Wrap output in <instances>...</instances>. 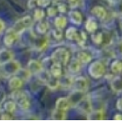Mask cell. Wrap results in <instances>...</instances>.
Returning a JSON list of instances; mask_svg holds the SVG:
<instances>
[{"mask_svg": "<svg viewBox=\"0 0 122 121\" xmlns=\"http://www.w3.org/2000/svg\"><path fill=\"white\" fill-rule=\"evenodd\" d=\"M66 115L64 110L57 109H56L51 115V119L54 120H66Z\"/></svg>", "mask_w": 122, "mask_h": 121, "instance_id": "44dd1931", "label": "cell"}, {"mask_svg": "<svg viewBox=\"0 0 122 121\" xmlns=\"http://www.w3.org/2000/svg\"><path fill=\"white\" fill-rule=\"evenodd\" d=\"M69 18L74 24L79 25L82 22V15L78 11H71L69 13Z\"/></svg>", "mask_w": 122, "mask_h": 121, "instance_id": "ac0fdd59", "label": "cell"}, {"mask_svg": "<svg viewBox=\"0 0 122 121\" xmlns=\"http://www.w3.org/2000/svg\"><path fill=\"white\" fill-rule=\"evenodd\" d=\"M69 52L66 48H60L52 53L51 59L54 63H58L61 65H66L69 61Z\"/></svg>", "mask_w": 122, "mask_h": 121, "instance_id": "6da1fadb", "label": "cell"}, {"mask_svg": "<svg viewBox=\"0 0 122 121\" xmlns=\"http://www.w3.org/2000/svg\"><path fill=\"white\" fill-rule=\"evenodd\" d=\"M47 29H48V23H47V22L42 21V20L39 21V23H37V33H39V34H43L47 32Z\"/></svg>", "mask_w": 122, "mask_h": 121, "instance_id": "4316f807", "label": "cell"}, {"mask_svg": "<svg viewBox=\"0 0 122 121\" xmlns=\"http://www.w3.org/2000/svg\"><path fill=\"white\" fill-rule=\"evenodd\" d=\"M77 106H80V109H81V111L85 112L86 114H89L90 112L92 111V103L91 100L88 98H85L80 102Z\"/></svg>", "mask_w": 122, "mask_h": 121, "instance_id": "7c38bea8", "label": "cell"}, {"mask_svg": "<svg viewBox=\"0 0 122 121\" xmlns=\"http://www.w3.org/2000/svg\"><path fill=\"white\" fill-rule=\"evenodd\" d=\"M12 98L13 101L23 110H27L30 108V102L27 97L23 92L21 91H14L12 94Z\"/></svg>", "mask_w": 122, "mask_h": 121, "instance_id": "7a4b0ae2", "label": "cell"}, {"mask_svg": "<svg viewBox=\"0 0 122 121\" xmlns=\"http://www.w3.org/2000/svg\"><path fill=\"white\" fill-rule=\"evenodd\" d=\"M111 71L115 74H119L122 71V61L121 60H115L112 62L111 65Z\"/></svg>", "mask_w": 122, "mask_h": 121, "instance_id": "484cf974", "label": "cell"}, {"mask_svg": "<svg viewBox=\"0 0 122 121\" xmlns=\"http://www.w3.org/2000/svg\"><path fill=\"white\" fill-rule=\"evenodd\" d=\"M116 107L119 110L122 111V98H119L116 102Z\"/></svg>", "mask_w": 122, "mask_h": 121, "instance_id": "ab89813d", "label": "cell"}, {"mask_svg": "<svg viewBox=\"0 0 122 121\" xmlns=\"http://www.w3.org/2000/svg\"><path fill=\"white\" fill-rule=\"evenodd\" d=\"M70 107H71V104H70V102L67 98H64V97L59 98L56 103V109H57L66 111Z\"/></svg>", "mask_w": 122, "mask_h": 121, "instance_id": "8fae6325", "label": "cell"}, {"mask_svg": "<svg viewBox=\"0 0 122 121\" xmlns=\"http://www.w3.org/2000/svg\"><path fill=\"white\" fill-rule=\"evenodd\" d=\"M44 11L42 9H36L35 13H34V19L36 21H41L42 18H44Z\"/></svg>", "mask_w": 122, "mask_h": 121, "instance_id": "4dcf8cb0", "label": "cell"}, {"mask_svg": "<svg viewBox=\"0 0 122 121\" xmlns=\"http://www.w3.org/2000/svg\"><path fill=\"white\" fill-rule=\"evenodd\" d=\"M114 120H122V115L121 114H117L114 116Z\"/></svg>", "mask_w": 122, "mask_h": 121, "instance_id": "b9f144b4", "label": "cell"}, {"mask_svg": "<svg viewBox=\"0 0 122 121\" xmlns=\"http://www.w3.org/2000/svg\"><path fill=\"white\" fill-rule=\"evenodd\" d=\"M78 33L76 28L74 27H70L69 29H67V30L66 31V38L69 40H74L76 39V38L78 37Z\"/></svg>", "mask_w": 122, "mask_h": 121, "instance_id": "7402d4cb", "label": "cell"}, {"mask_svg": "<svg viewBox=\"0 0 122 121\" xmlns=\"http://www.w3.org/2000/svg\"><path fill=\"white\" fill-rule=\"evenodd\" d=\"M12 119V117L10 116V115L8 113H5L3 115H2L1 120H10Z\"/></svg>", "mask_w": 122, "mask_h": 121, "instance_id": "8d00e7d4", "label": "cell"}, {"mask_svg": "<svg viewBox=\"0 0 122 121\" xmlns=\"http://www.w3.org/2000/svg\"><path fill=\"white\" fill-rule=\"evenodd\" d=\"M52 34H53V37H54L56 39H61V37H62L61 29H57V28H56V29H54V30H52Z\"/></svg>", "mask_w": 122, "mask_h": 121, "instance_id": "d6a6232c", "label": "cell"}, {"mask_svg": "<svg viewBox=\"0 0 122 121\" xmlns=\"http://www.w3.org/2000/svg\"><path fill=\"white\" fill-rule=\"evenodd\" d=\"M32 25V19L30 16H25L23 18L19 19L15 23L13 29L19 35L22 33H23L26 29H29Z\"/></svg>", "mask_w": 122, "mask_h": 121, "instance_id": "3957f363", "label": "cell"}, {"mask_svg": "<svg viewBox=\"0 0 122 121\" xmlns=\"http://www.w3.org/2000/svg\"><path fill=\"white\" fill-rule=\"evenodd\" d=\"M76 40L77 41V43L80 45H84V44L86 43V34L84 32H81V34H78V37L76 38Z\"/></svg>", "mask_w": 122, "mask_h": 121, "instance_id": "1f68e13d", "label": "cell"}, {"mask_svg": "<svg viewBox=\"0 0 122 121\" xmlns=\"http://www.w3.org/2000/svg\"><path fill=\"white\" fill-rule=\"evenodd\" d=\"M92 41L95 43L96 44H102V42L104 41V39H105V35L104 34L102 33H93L92 36Z\"/></svg>", "mask_w": 122, "mask_h": 121, "instance_id": "83f0119b", "label": "cell"}, {"mask_svg": "<svg viewBox=\"0 0 122 121\" xmlns=\"http://www.w3.org/2000/svg\"><path fill=\"white\" fill-rule=\"evenodd\" d=\"M84 92L82 91L75 90L73 93H71L68 97V100L70 102L71 106H77L80 104V102L84 98Z\"/></svg>", "mask_w": 122, "mask_h": 121, "instance_id": "ba28073f", "label": "cell"}, {"mask_svg": "<svg viewBox=\"0 0 122 121\" xmlns=\"http://www.w3.org/2000/svg\"><path fill=\"white\" fill-rule=\"evenodd\" d=\"M77 58L81 63H87L92 60V56L86 52H80L77 54Z\"/></svg>", "mask_w": 122, "mask_h": 121, "instance_id": "d4e9b609", "label": "cell"}, {"mask_svg": "<svg viewBox=\"0 0 122 121\" xmlns=\"http://www.w3.org/2000/svg\"><path fill=\"white\" fill-rule=\"evenodd\" d=\"M37 3V0H30L28 3V7L30 8H32V7L35 6V4Z\"/></svg>", "mask_w": 122, "mask_h": 121, "instance_id": "60d3db41", "label": "cell"}, {"mask_svg": "<svg viewBox=\"0 0 122 121\" xmlns=\"http://www.w3.org/2000/svg\"><path fill=\"white\" fill-rule=\"evenodd\" d=\"M23 79L19 77H13L9 80V87L13 89H18L23 85Z\"/></svg>", "mask_w": 122, "mask_h": 121, "instance_id": "d6986e66", "label": "cell"}, {"mask_svg": "<svg viewBox=\"0 0 122 121\" xmlns=\"http://www.w3.org/2000/svg\"><path fill=\"white\" fill-rule=\"evenodd\" d=\"M46 84H47V86L49 88V89H56L58 86H59V80H58V79H56V78L51 76V77L50 78L49 80L46 83Z\"/></svg>", "mask_w": 122, "mask_h": 121, "instance_id": "f1b7e54d", "label": "cell"}, {"mask_svg": "<svg viewBox=\"0 0 122 121\" xmlns=\"http://www.w3.org/2000/svg\"><path fill=\"white\" fill-rule=\"evenodd\" d=\"M72 86L75 90L82 91L85 92L88 87V83L86 78L84 77H77L75 79H73Z\"/></svg>", "mask_w": 122, "mask_h": 121, "instance_id": "52a82bcc", "label": "cell"}, {"mask_svg": "<svg viewBox=\"0 0 122 121\" xmlns=\"http://www.w3.org/2000/svg\"><path fill=\"white\" fill-rule=\"evenodd\" d=\"M92 13L97 17V18H99L100 20H104L105 18H106V15H107V13H106V9H105L103 7L101 6H96L92 8Z\"/></svg>", "mask_w": 122, "mask_h": 121, "instance_id": "4fadbf2b", "label": "cell"}, {"mask_svg": "<svg viewBox=\"0 0 122 121\" xmlns=\"http://www.w3.org/2000/svg\"><path fill=\"white\" fill-rule=\"evenodd\" d=\"M50 3V0H37V4L40 7H47Z\"/></svg>", "mask_w": 122, "mask_h": 121, "instance_id": "836d02e7", "label": "cell"}, {"mask_svg": "<svg viewBox=\"0 0 122 121\" xmlns=\"http://www.w3.org/2000/svg\"><path fill=\"white\" fill-rule=\"evenodd\" d=\"M81 63L76 58H73L71 61L69 66H68V69H69V72L72 73V74H76L81 70Z\"/></svg>", "mask_w": 122, "mask_h": 121, "instance_id": "9a60e30c", "label": "cell"}, {"mask_svg": "<svg viewBox=\"0 0 122 121\" xmlns=\"http://www.w3.org/2000/svg\"><path fill=\"white\" fill-rule=\"evenodd\" d=\"M89 74L94 79H99V78L102 77L103 74H105V66L103 63L100 61H95L90 65L88 69Z\"/></svg>", "mask_w": 122, "mask_h": 121, "instance_id": "277c9868", "label": "cell"}, {"mask_svg": "<svg viewBox=\"0 0 122 121\" xmlns=\"http://www.w3.org/2000/svg\"><path fill=\"white\" fill-rule=\"evenodd\" d=\"M59 80V85L62 86L65 88H69L71 86H72L73 79L71 77L68 75H65L63 77L61 78V79H58Z\"/></svg>", "mask_w": 122, "mask_h": 121, "instance_id": "ffe728a7", "label": "cell"}, {"mask_svg": "<svg viewBox=\"0 0 122 121\" xmlns=\"http://www.w3.org/2000/svg\"><path fill=\"white\" fill-rule=\"evenodd\" d=\"M4 110L8 113H13L16 109V103L14 101H8L7 103H5L4 106Z\"/></svg>", "mask_w": 122, "mask_h": 121, "instance_id": "f546056e", "label": "cell"}, {"mask_svg": "<svg viewBox=\"0 0 122 121\" xmlns=\"http://www.w3.org/2000/svg\"><path fill=\"white\" fill-rule=\"evenodd\" d=\"M68 2L71 4V8H75V7H77V5H78V0H68Z\"/></svg>", "mask_w": 122, "mask_h": 121, "instance_id": "f35d334b", "label": "cell"}, {"mask_svg": "<svg viewBox=\"0 0 122 121\" xmlns=\"http://www.w3.org/2000/svg\"><path fill=\"white\" fill-rule=\"evenodd\" d=\"M105 118V115L103 110H97L92 111L88 114L87 119L89 120H102Z\"/></svg>", "mask_w": 122, "mask_h": 121, "instance_id": "e0dca14e", "label": "cell"}, {"mask_svg": "<svg viewBox=\"0 0 122 121\" xmlns=\"http://www.w3.org/2000/svg\"><path fill=\"white\" fill-rule=\"evenodd\" d=\"M116 9L118 13L122 14V2H117L116 3Z\"/></svg>", "mask_w": 122, "mask_h": 121, "instance_id": "d590c367", "label": "cell"}, {"mask_svg": "<svg viewBox=\"0 0 122 121\" xmlns=\"http://www.w3.org/2000/svg\"><path fill=\"white\" fill-rule=\"evenodd\" d=\"M50 73H51V76L55 78H59L61 76V64L58 63H54L51 65L50 68Z\"/></svg>", "mask_w": 122, "mask_h": 121, "instance_id": "2e32d148", "label": "cell"}, {"mask_svg": "<svg viewBox=\"0 0 122 121\" xmlns=\"http://www.w3.org/2000/svg\"><path fill=\"white\" fill-rule=\"evenodd\" d=\"M13 58V54L9 50L5 49V48H3V49L0 50V64L1 65L8 63V62H9Z\"/></svg>", "mask_w": 122, "mask_h": 121, "instance_id": "30bf717a", "label": "cell"}, {"mask_svg": "<svg viewBox=\"0 0 122 121\" xmlns=\"http://www.w3.org/2000/svg\"><path fill=\"white\" fill-rule=\"evenodd\" d=\"M86 29L88 32L90 33H95L96 30L97 29V23L95 20H93L92 18H89L86 23Z\"/></svg>", "mask_w": 122, "mask_h": 121, "instance_id": "603a6c76", "label": "cell"}, {"mask_svg": "<svg viewBox=\"0 0 122 121\" xmlns=\"http://www.w3.org/2000/svg\"><path fill=\"white\" fill-rule=\"evenodd\" d=\"M111 86L113 91L116 93L122 92V79L121 77H116L111 80Z\"/></svg>", "mask_w": 122, "mask_h": 121, "instance_id": "5bb4252c", "label": "cell"}, {"mask_svg": "<svg viewBox=\"0 0 122 121\" xmlns=\"http://www.w3.org/2000/svg\"><path fill=\"white\" fill-rule=\"evenodd\" d=\"M21 70V64L17 60H10L9 62L3 64V71L7 75H13Z\"/></svg>", "mask_w": 122, "mask_h": 121, "instance_id": "5b68a950", "label": "cell"}, {"mask_svg": "<svg viewBox=\"0 0 122 121\" xmlns=\"http://www.w3.org/2000/svg\"><path fill=\"white\" fill-rule=\"evenodd\" d=\"M18 37V34L12 28V29H8L6 32V34H5L4 39H3V43L8 47H12L13 45V44L17 41Z\"/></svg>", "mask_w": 122, "mask_h": 121, "instance_id": "8992f818", "label": "cell"}, {"mask_svg": "<svg viewBox=\"0 0 122 121\" xmlns=\"http://www.w3.org/2000/svg\"><path fill=\"white\" fill-rule=\"evenodd\" d=\"M55 26H56L57 29H64L66 27V23H67V21H66V18L63 16H58L55 18Z\"/></svg>", "mask_w": 122, "mask_h": 121, "instance_id": "cb8c5ba5", "label": "cell"}, {"mask_svg": "<svg viewBox=\"0 0 122 121\" xmlns=\"http://www.w3.org/2000/svg\"><path fill=\"white\" fill-rule=\"evenodd\" d=\"M3 29H4V23L2 20H0V34L3 32Z\"/></svg>", "mask_w": 122, "mask_h": 121, "instance_id": "7bdbcfd3", "label": "cell"}, {"mask_svg": "<svg viewBox=\"0 0 122 121\" xmlns=\"http://www.w3.org/2000/svg\"><path fill=\"white\" fill-rule=\"evenodd\" d=\"M56 13V9L54 7H50L48 9H47V14L49 16H54Z\"/></svg>", "mask_w": 122, "mask_h": 121, "instance_id": "e575fe53", "label": "cell"}, {"mask_svg": "<svg viewBox=\"0 0 122 121\" xmlns=\"http://www.w3.org/2000/svg\"><path fill=\"white\" fill-rule=\"evenodd\" d=\"M58 11H59L60 13H65V12L66 11V5H65V4H62V3L59 4V6H58Z\"/></svg>", "mask_w": 122, "mask_h": 121, "instance_id": "74e56055", "label": "cell"}, {"mask_svg": "<svg viewBox=\"0 0 122 121\" xmlns=\"http://www.w3.org/2000/svg\"><path fill=\"white\" fill-rule=\"evenodd\" d=\"M27 70L30 74H38L43 70V66L40 62L35 59H32L27 63Z\"/></svg>", "mask_w": 122, "mask_h": 121, "instance_id": "9c48e42d", "label": "cell"}]
</instances>
